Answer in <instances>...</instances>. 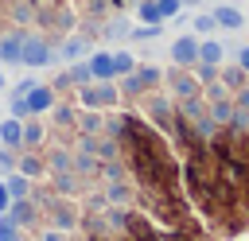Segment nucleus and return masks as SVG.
I'll return each instance as SVG.
<instances>
[{"instance_id":"1","label":"nucleus","mask_w":249,"mask_h":241,"mask_svg":"<svg viewBox=\"0 0 249 241\" xmlns=\"http://www.w3.org/2000/svg\"><path fill=\"white\" fill-rule=\"evenodd\" d=\"M19 62H23V66H51V62H54V47H51L43 35H27Z\"/></svg>"},{"instance_id":"2","label":"nucleus","mask_w":249,"mask_h":241,"mask_svg":"<svg viewBox=\"0 0 249 241\" xmlns=\"http://www.w3.org/2000/svg\"><path fill=\"white\" fill-rule=\"evenodd\" d=\"M117 101V89H113V82H89V86H82V105L86 109H109Z\"/></svg>"},{"instance_id":"3","label":"nucleus","mask_w":249,"mask_h":241,"mask_svg":"<svg viewBox=\"0 0 249 241\" xmlns=\"http://www.w3.org/2000/svg\"><path fill=\"white\" fill-rule=\"evenodd\" d=\"M171 62H175V66L198 62V35H179V39H171Z\"/></svg>"},{"instance_id":"4","label":"nucleus","mask_w":249,"mask_h":241,"mask_svg":"<svg viewBox=\"0 0 249 241\" xmlns=\"http://www.w3.org/2000/svg\"><path fill=\"white\" fill-rule=\"evenodd\" d=\"M86 62H89L93 82H113V78H117V74H113V51H93Z\"/></svg>"},{"instance_id":"5","label":"nucleus","mask_w":249,"mask_h":241,"mask_svg":"<svg viewBox=\"0 0 249 241\" xmlns=\"http://www.w3.org/2000/svg\"><path fill=\"white\" fill-rule=\"evenodd\" d=\"M23 101H27V113H47V109L54 105V89L39 82V86H35L31 93H23Z\"/></svg>"},{"instance_id":"6","label":"nucleus","mask_w":249,"mask_h":241,"mask_svg":"<svg viewBox=\"0 0 249 241\" xmlns=\"http://www.w3.org/2000/svg\"><path fill=\"white\" fill-rule=\"evenodd\" d=\"M160 78H163V74H160L156 66H140V70H132V74H128L124 89H128V93H136V89H148V86H156Z\"/></svg>"},{"instance_id":"7","label":"nucleus","mask_w":249,"mask_h":241,"mask_svg":"<svg viewBox=\"0 0 249 241\" xmlns=\"http://www.w3.org/2000/svg\"><path fill=\"white\" fill-rule=\"evenodd\" d=\"M214 19H218V27H230V31H237L241 23H245V16H241V8H233V4H218L214 12H210Z\"/></svg>"},{"instance_id":"8","label":"nucleus","mask_w":249,"mask_h":241,"mask_svg":"<svg viewBox=\"0 0 249 241\" xmlns=\"http://www.w3.org/2000/svg\"><path fill=\"white\" fill-rule=\"evenodd\" d=\"M167 86H171V93H179V97H195V93H198V78H191V74H183V70L167 74Z\"/></svg>"},{"instance_id":"9","label":"nucleus","mask_w":249,"mask_h":241,"mask_svg":"<svg viewBox=\"0 0 249 241\" xmlns=\"http://www.w3.org/2000/svg\"><path fill=\"white\" fill-rule=\"evenodd\" d=\"M86 54H89V39H82V35H70L62 43V51H58V58H66V62H78Z\"/></svg>"},{"instance_id":"10","label":"nucleus","mask_w":249,"mask_h":241,"mask_svg":"<svg viewBox=\"0 0 249 241\" xmlns=\"http://www.w3.org/2000/svg\"><path fill=\"white\" fill-rule=\"evenodd\" d=\"M226 58V47L218 43V39H198V62H210V66H218Z\"/></svg>"},{"instance_id":"11","label":"nucleus","mask_w":249,"mask_h":241,"mask_svg":"<svg viewBox=\"0 0 249 241\" xmlns=\"http://www.w3.org/2000/svg\"><path fill=\"white\" fill-rule=\"evenodd\" d=\"M0 144H4V148H19V144H23V124H19L16 117H8V120L0 124Z\"/></svg>"},{"instance_id":"12","label":"nucleus","mask_w":249,"mask_h":241,"mask_svg":"<svg viewBox=\"0 0 249 241\" xmlns=\"http://www.w3.org/2000/svg\"><path fill=\"white\" fill-rule=\"evenodd\" d=\"M23 39H27V35H19V31H16V35H4V39H0V58H4V62H19Z\"/></svg>"},{"instance_id":"13","label":"nucleus","mask_w":249,"mask_h":241,"mask_svg":"<svg viewBox=\"0 0 249 241\" xmlns=\"http://www.w3.org/2000/svg\"><path fill=\"white\" fill-rule=\"evenodd\" d=\"M136 16H140V23H152V27H160V23H163L160 0H140V4H136Z\"/></svg>"},{"instance_id":"14","label":"nucleus","mask_w":249,"mask_h":241,"mask_svg":"<svg viewBox=\"0 0 249 241\" xmlns=\"http://www.w3.org/2000/svg\"><path fill=\"white\" fill-rule=\"evenodd\" d=\"M136 70V58L128 51H113V74H132Z\"/></svg>"},{"instance_id":"15","label":"nucleus","mask_w":249,"mask_h":241,"mask_svg":"<svg viewBox=\"0 0 249 241\" xmlns=\"http://www.w3.org/2000/svg\"><path fill=\"white\" fill-rule=\"evenodd\" d=\"M66 82H70V86H78V89H82V86H89V82H93L89 62H74V70H70V78H66Z\"/></svg>"},{"instance_id":"16","label":"nucleus","mask_w":249,"mask_h":241,"mask_svg":"<svg viewBox=\"0 0 249 241\" xmlns=\"http://www.w3.org/2000/svg\"><path fill=\"white\" fill-rule=\"evenodd\" d=\"M222 86H226V89H241V86H245V70H241V66H226V70H222Z\"/></svg>"},{"instance_id":"17","label":"nucleus","mask_w":249,"mask_h":241,"mask_svg":"<svg viewBox=\"0 0 249 241\" xmlns=\"http://www.w3.org/2000/svg\"><path fill=\"white\" fill-rule=\"evenodd\" d=\"M214 27H218V19H214L210 12H198V16H195V35H198V39H202V35H210Z\"/></svg>"},{"instance_id":"18","label":"nucleus","mask_w":249,"mask_h":241,"mask_svg":"<svg viewBox=\"0 0 249 241\" xmlns=\"http://www.w3.org/2000/svg\"><path fill=\"white\" fill-rule=\"evenodd\" d=\"M4 187H8V194H12V198H27V179H23V175H12Z\"/></svg>"},{"instance_id":"19","label":"nucleus","mask_w":249,"mask_h":241,"mask_svg":"<svg viewBox=\"0 0 249 241\" xmlns=\"http://www.w3.org/2000/svg\"><path fill=\"white\" fill-rule=\"evenodd\" d=\"M160 12H163V19H175L183 12V0H160Z\"/></svg>"},{"instance_id":"20","label":"nucleus","mask_w":249,"mask_h":241,"mask_svg":"<svg viewBox=\"0 0 249 241\" xmlns=\"http://www.w3.org/2000/svg\"><path fill=\"white\" fill-rule=\"evenodd\" d=\"M198 82H214L218 78V66H210V62H198V74H195Z\"/></svg>"},{"instance_id":"21","label":"nucleus","mask_w":249,"mask_h":241,"mask_svg":"<svg viewBox=\"0 0 249 241\" xmlns=\"http://www.w3.org/2000/svg\"><path fill=\"white\" fill-rule=\"evenodd\" d=\"M12 117H16V120L31 117V113H27V101H23V97H12Z\"/></svg>"},{"instance_id":"22","label":"nucleus","mask_w":249,"mask_h":241,"mask_svg":"<svg viewBox=\"0 0 249 241\" xmlns=\"http://www.w3.org/2000/svg\"><path fill=\"white\" fill-rule=\"evenodd\" d=\"M214 117H218V120H230V117H233V105H230V101H218V105H214Z\"/></svg>"},{"instance_id":"23","label":"nucleus","mask_w":249,"mask_h":241,"mask_svg":"<svg viewBox=\"0 0 249 241\" xmlns=\"http://www.w3.org/2000/svg\"><path fill=\"white\" fill-rule=\"evenodd\" d=\"M39 140H43L39 124H27V128H23V144H39Z\"/></svg>"},{"instance_id":"24","label":"nucleus","mask_w":249,"mask_h":241,"mask_svg":"<svg viewBox=\"0 0 249 241\" xmlns=\"http://www.w3.org/2000/svg\"><path fill=\"white\" fill-rule=\"evenodd\" d=\"M35 86H39L35 78H19V86H16V97H23V93H31Z\"/></svg>"},{"instance_id":"25","label":"nucleus","mask_w":249,"mask_h":241,"mask_svg":"<svg viewBox=\"0 0 249 241\" xmlns=\"http://www.w3.org/2000/svg\"><path fill=\"white\" fill-rule=\"evenodd\" d=\"M19 167H23V175H39V171H43V163H39V159H23Z\"/></svg>"},{"instance_id":"26","label":"nucleus","mask_w":249,"mask_h":241,"mask_svg":"<svg viewBox=\"0 0 249 241\" xmlns=\"http://www.w3.org/2000/svg\"><path fill=\"white\" fill-rule=\"evenodd\" d=\"M8 206H12V194H8V187L0 183V214H8Z\"/></svg>"},{"instance_id":"27","label":"nucleus","mask_w":249,"mask_h":241,"mask_svg":"<svg viewBox=\"0 0 249 241\" xmlns=\"http://www.w3.org/2000/svg\"><path fill=\"white\" fill-rule=\"evenodd\" d=\"M237 66L249 74V47H241V51H237Z\"/></svg>"},{"instance_id":"28","label":"nucleus","mask_w":249,"mask_h":241,"mask_svg":"<svg viewBox=\"0 0 249 241\" xmlns=\"http://www.w3.org/2000/svg\"><path fill=\"white\" fill-rule=\"evenodd\" d=\"M237 105H241V109H249V89H245V86H241V93H237Z\"/></svg>"},{"instance_id":"29","label":"nucleus","mask_w":249,"mask_h":241,"mask_svg":"<svg viewBox=\"0 0 249 241\" xmlns=\"http://www.w3.org/2000/svg\"><path fill=\"white\" fill-rule=\"evenodd\" d=\"M39 241H62V233H43Z\"/></svg>"},{"instance_id":"30","label":"nucleus","mask_w":249,"mask_h":241,"mask_svg":"<svg viewBox=\"0 0 249 241\" xmlns=\"http://www.w3.org/2000/svg\"><path fill=\"white\" fill-rule=\"evenodd\" d=\"M0 86H4V74H0Z\"/></svg>"}]
</instances>
